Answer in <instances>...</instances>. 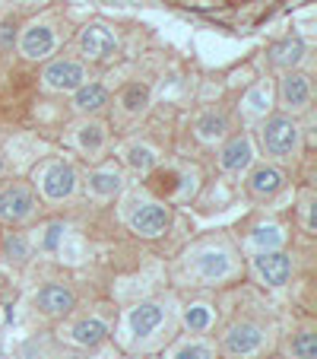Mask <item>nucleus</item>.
<instances>
[{"instance_id":"f257e3e1","label":"nucleus","mask_w":317,"mask_h":359,"mask_svg":"<svg viewBox=\"0 0 317 359\" xmlns=\"http://www.w3.org/2000/svg\"><path fill=\"white\" fill-rule=\"evenodd\" d=\"M171 327V312L169 302L162 299H143L124 315V334H127V346H149L159 344L165 331Z\"/></svg>"},{"instance_id":"f03ea898","label":"nucleus","mask_w":317,"mask_h":359,"mask_svg":"<svg viewBox=\"0 0 317 359\" xmlns=\"http://www.w3.org/2000/svg\"><path fill=\"white\" fill-rule=\"evenodd\" d=\"M260 149L273 163H286V159L298 156V149H302V124L298 118H289V115H270L267 121L260 124Z\"/></svg>"},{"instance_id":"7ed1b4c3","label":"nucleus","mask_w":317,"mask_h":359,"mask_svg":"<svg viewBox=\"0 0 317 359\" xmlns=\"http://www.w3.org/2000/svg\"><path fill=\"white\" fill-rule=\"evenodd\" d=\"M270 346V331L254 318H238L219 337V353L229 359H257Z\"/></svg>"},{"instance_id":"20e7f679","label":"nucleus","mask_w":317,"mask_h":359,"mask_svg":"<svg viewBox=\"0 0 317 359\" xmlns=\"http://www.w3.org/2000/svg\"><path fill=\"white\" fill-rule=\"evenodd\" d=\"M124 217H127L130 232L140 238H162L175 223V213L165 201H140Z\"/></svg>"},{"instance_id":"39448f33","label":"nucleus","mask_w":317,"mask_h":359,"mask_svg":"<svg viewBox=\"0 0 317 359\" xmlns=\"http://www.w3.org/2000/svg\"><path fill=\"white\" fill-rule=\"evenodd\" d=\"M35 182H38V191H41L45 201L64 203L76 194L80 178H76V169L70 163H64V159H51V163H45L38 172H35Z\"/></svg>"},{"instance_id":"423d86ee","label":"nucleus","mask_w":317,"mask_h":359,"mask_svg":"<svg viewBox=\"0 0 317 359\" xmlns=\"http://www.w3.org/2000/svg\"><path fill=\"white\" fill-rule=\"evenodd\" d=\"M251 273L257 277V283H263L267 290H283L295 273V261L289 251H257L251 258Z\"/></svg>"},{"instance_id":"0eeeda50","label":"nucleus","mask_w":317,"mask_h":359,"mask_svg":"<svg viewBox=\"0 0 317 359\" xmlns=\"http://www.w3.org/2000/svg\"><path fill=\"white\" fill-rule=\"evenodd\" d=\"M279 109L283 115L289 118H298L304 111H311V102H314V89H311V76L302 74V70H286L279 76Z\"/></svg>"},{"instance_id":"6e6552de","label":"nucleus","mask_w":317,"mask_h":359,"mask_svg":"<svg viewBox=\"0 0 317 359\" xmlns=\"http://www.w3.org/2000/svg\"><path fill=\"white\" fill-rule=\"evenodd\" d=\"M35 207H38L35 191L26 182H10L0 188V219L7 226H20L26 219H32Z\"/></svg>"},{"instance_id":"1a4fd4ad","label":"nucleus","mask_w":317,"mask_h":359,"mask_svg":"<svg viewBox=\"0 0 317 359\" xmlns=\"http://www.w3.org/2000/svg\"><path fill=\"white\" fill-rule=\"evenodd\" d=\"M286 184H289V178L276 163H257L251 165L244 188H248V194L254 201H273V197H279L286 191Z\"/></svg>"},{"instance_id":"9d476101","label":"nucleus","mask_w":317,"mask_h":359,"mask_svg":"<svg viewBox=\"0 0 317 359\" xmlns=\"http://www.w3.org/2000/svg\"><path fill=\"white\" fill-rule=\"evenodd\" d=\"M41 80H45V89H51V93H76L83 83H89V76L80 61H73V57H57V61H51L45 67Z\"/></svg>"},{"instance_id":"9b49d317","label":"nucleus","mask_w":317,"mask_h":359,"mask_svg":"<svg viewBox=\"0 0 317 359\" xmlns=\"http://www.w3.org/2000/svg\"><path fill=\"white\" fill-rule=\"evenodd\" d=\"M76 48H80V55L86 61H108L118 51V35L105 22H89L76 39Z\"/></svg>"},{"instance_id":"f8f14e48","label":"nucleus","mask_w":317,"mask_h":359,"mask_svg":"<svg viewBox=\"0 0 317 359\" xmlns=\"http://www.w3.org/2000/svg\"><path fill=\"white\" fill-rule=\"evenodd\" d=\"M254 159H257V147H254V140H251V134L229 137V140L223 143V149H219V169L229 172V175L248 172L251 165H254Z\"/></svg>"},{"instance_id":"ddd939ff","label":"nucleus","mask_w":317,"mask_h":359,"mask_svg":"<svg viewBox=\"0 0 317 359\" xmlns=\"http://www.w3.org/2000/svg\"><path fill=\"white\" fill-rule=\"evenodd\" d=\"M35 309L45 318H67L76 309V292L64 283H48L35 292Z\"/></svg>"},{"instance_id":"4468645a","label":"nucleus","mask_w":317,"mask_h":359,"mask_svg":"<svg viewBox=\"0 0 317 359\" xmlns=\"http://www.w3.org/2000/svg\"><path fill=\"white\" fill-rule=\"evenodd\" d=\"M194 273L203 283H219V280H229L235 273V261H232L229 248H209L194 255Z\"/></svg>"},{"instance_id":"2eb2a0df","label":"nucleus","mask_w":317,"mask_h":359,"mask_svg":"<svg viewBox=\"0 0 317 359\" xmlns=\"http://www.w3.org/2000/svg\"><path fill=\"white\" fill-rule=\"evenodd\" d=\"M61 337H67L70 344L83 346V350H95V346H101L108 340V325L101 318H95V315H89V318H76Z\"/></svg>"},{"instance_id":"dca6fc26","label":"nucleus","mask_w":317,"mask_h":359,"mask_svg":"<svg viewBox=\"0 0 317 359\" xmlns=\"http://www.w3.org/2000/svg\"><path fill=\"white\" fill-rule=\"evenodd\" d=\"M55 45H57V35L48 22H32L20 39V51H22V57H29V61H41V57H48L51 51H55Z\"/></svg>"},{"instance_id":"f3484780","label":"nucleus","mask_w":317,"mask_h":359,"mask_svg":"<svg viewBox=\"0 0 317 359\" xmlns=\"http://www.w3.org/2000/svg\"><path fill=\"white\" fill-rule=\"evenodd\" d=\"M111 105V93L101 83H83L73 93V109L80 111L83 118H95Z\"/></svg>"},{"instance_id":"a211bd4d","label":"nucleus","mask_w":317,"mask_h":359,"mask_svg":"<svg viewBox=\"0 0 317 359\" xmlns=\"http://www.w3.org/2000/svg\"><path fill=\"white\" fill-rule=\"evenodd\" d=\"M86 188H89V194H92V197H99V201H108V197L121 194L124 175H121V169H115V165H105V169L89 172Z\"/></svg>"},{"instance_id":"6ab92c4d","label":"nucleus","mask_w":317,"mask_h":359,"mask_svg":"<svg viewBox=\"0 0 317 359\" xmlns=\"http://www.w3.org/2000/svg\"><path fill=\"white\" fill-rule=\"evenodd\" d=\"M270 64L276 70H298V64L304 61V41L302 39H283L276 41V45H270Z\"/></svg>"},{"instance_id":"aec40b11","label":"nucleus","mask_w":317,"mask_h":359,"mask_svg":"<svg viewBox=\"0 0 317 359\" xmlns=\"http://www.w3.org/2000/svg\"><path fill=\"white\" fill-rule=\"evenodd\" d=\"M181 325L190 334H209L216 325V309L209 302H188L181 309Z\"/></svg>"},{"instance_id":"412c9836","label":"nucleus","mask_w":317,"mask_h":359,"mask_svg":"<svg viewBox=\"0 0 317 359\" xmlns=\"http://www.w3.org/2000/svg\"><path fill=\"white\" fill-rule=\"evenodd\" d=\"M76 149L80 153H86V156H99L101 149H105V140H108V134H105V124L95 121V118H89V121H83L80 128H76Z\"/></svg>"},{"instance_id":"4be33fe9","label":"nucleus","mask_w":317,"mask_h":359,"mask_svg":"<svg viewBox=\"0 0 317 359\" xmlns=\"http://www.w3.org/2000/svg\"><path fill=\"white\" fill-rule=\"evenodd\" d=\"M149 99H153V93L146 83H127L118 95V105L124 109V115H143L149 109Z\"/></svg>"},{"instance_id":"5701e85b","label":"nucleus","mask_w":317,"mask_h":359,"mask_svg":"<svg viewBox=\"0 0 317 359\" xmlns=\"http://www.w3.org/2000/svg\"><path fill=\"white\" fill-rule=\"evenodd\" d=\"M124 163H127L134 172L146 175V172H153L155 165H159V153H155L149 143H130V147L124 149Z\"/></svg>"},{"instance_id":"b1692460","label":"nucleus","mask_w":317,"mask_h":359,"mask_svg":"<svg viewBox=\"0 0 317 359\" xmlns=\"http://www.w3.org/2000/svg\"><path fill=\"white\" fill-rule=\"evenodd\" d=\"M165 359H216V346L206 344V340L188 337V340H178V344L165 353Z\"/></svg>"},{"instance_id":"393cba45","label":"nucleus","mask_w":317,"mask_h":359,"mask_svg":"<svg viewBox=\"0 0 317 359\" xmlns=\"http://www.w3.org/2000/svg\"><path fill=\"white\" fill-rule=\"evenodd\" d=\"M194 130H197V137H200L203 143H216V140H223V137H225L229 121H225L223 111H206V115L197 118Z\"/></svg>"},{"instance_id":"a878e982","label":"nucleus","mask_w":317,"mask_h":359,"mask_svg":"<svg viewBox=\"0 0 317 359\" xmlns=\"http://www.w3.org/2000/svg\"><path fill=\"white\" fill-rule=\"evenodd\" d=\"M286 353H289V359H317V334L311 327L295 331L286 344Z\"/></svg>"},{"instance_id":"bb28decb","label":"nucleus","mask_w":317,"mask_h":359,"mask_svg":"<svg viewBox=\"0 0 317 359\" xmlns=\"http://www.w3.org/2000/svg\"><path fill=\"white\" fill-rule=\"evenodd\" d=\"M251 242H254L260 251H279L283 248V242H286V236H283L279 226H260V229H254Z\"/></svg>"},{"instance_id":"cd10ccee","label":"nucleus","mask_w":317,"mask_h":359,"mask_svg":"<svg viewBox=\"0 0 317 359\" xmlns=\"http://www.w3.org/2000/svg\"><path fill=\"white\" fill-rule=\"evenodd\" d=\"M3 251H7L10 261H26L29 258V242L20 236V232H10L7 242H3Z\"/></svg>"},{"instance_id":"c85d7f7f","label":"nucleus","mask_w":317,"mask_h":359,"mask_svg":"<svg viewBox=\"0 0 317 359\" xmlns=\"http://www.w3.org/2000/svg\"><path fill=\"white\" fill-rule=\"evenodd\" d=\"M61 236H64V226H61V223H51V226L45 229L41 248H45V251H55V248H57V242H61Z\"/></svg>"},{"instance_id":"c756f323","label":"nucleus","mask_w":317,"mask_h":359,"mask_svg":"<svg viewBox=\"0 0 317 359\" xmlns=\"http://www.w3.org/2000/svg\"><path fill=\"white\" fill-rule=\"evenodd\" d=\"M314 197H304V203H302V223H304V232H311L314 236V229H317V223H314Z\"/></svg>"},{"instance_id":"7c9ffc66","label":"nucleus","mask_w":317,"mask_h":359,"mask_svg":"<svg viewBox=\"0 0 317 359\" xmlns=\"http://www.w3.org/2000/svg\"><path fill=\"white\" fill-rule=\"evenodd\" d=\"M248 111L251 115H263V111H267V105H263V86H257L254 93L248 95Z\"/></svg>"},{"instance_id":"2f4dec72","label":"nucleus","mask_w":317,"mask_h":359,"mask_svg":"<svg viewBox=\"0 0 317 359\" xmlns=\"http://www.w3.org/2000/svg\"><path fill=\"white\" fill-rule=\"evenodd\" d=\"M0 172H3V159H0Z\"/></svg>"},{"instance_id":"473e14b6","label":"nucleus","mask_w":317,"mask_h":359,"mask_svg":"<svg viewBox=\"0 0 317 359\" xmlns=\"http://www.w3.org/2000/svg\"><path fill=\"white\" fill-rule=\"evenodd\" d=\"M136 359H146V356H136Z\"/></svg>"}]
</instances>
